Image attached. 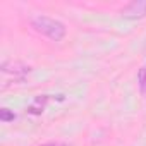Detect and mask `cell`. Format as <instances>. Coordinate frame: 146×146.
Returning <instances> with one entry per match:
<instances>
[{
  "mask_svg": "<svg viewBox=\"0 0 146 146\" xmlns=\"http://www.w3.org/2000/svg\"><path fill=\"white\" fill-rule=\"evenodd\" d=\"M29 70H31V67L23 62H4L2 64V72L14 76L16 81H24V76L29 74Z\"/></svg>",
  "mask_w": 146,
  "mask_h": 146,
  "instance_id": "3957f363",
  "label": "cell"
},
{
  "mask_svg": "<svg viewBox=\"0 0 146 146\" xmlns=\"http://www.w3.org/2000/svg\"><path fill=\"white\" fill-rule=\"evenodd\" d=\"M41 146H62V144H58V143H45Z\"/></svg>",
  "mask_w": 146,
  "mask_h": 146,
  "instance_id": "52a82bcc",
  "label": "cell"
},
{
  "mask_svg": "<svg viewBox=\"0 0 146 146\" xmlns=\"http://www.w3.org/2000/svg\"><path fill=\"white\" fill-rule=\"evenodd\" d=\"M31 26L35 28V31L50 38L52 41H62L67 35V28L64 23H60L58 19L48 17V16H41V14L31 17Z\"/></svg>",
  "mask_w": 146,
  "mask_h": 146,
  "instance_id": "6da1fadb",
  "label": "cell"
},
{
  "mask_svg": "<svg viewBox=\"0 0 146 146\" xmlns=\"http://www.w3.org/2000/svg\"><path fill=\"white\" fill-rule=\"evenodd\" d=\"M46 103H48V96H46V95L36 96V98L33 100V103L28 107V113H31V115H41V113L45 112Z\"/></svg>",
  "mask_w": 146,
  "mask_h": 146,
  "instance_id": "277c9868",
  "label": "cell"
},
{
  "mask_svg": "<svg viewBox=\"0 0 146 146\" xmlns=\"http://www.w3.org/2000/svg\"><path fill=\"white\" fill-rule=\"evenodd\" d=\"M16 119V113L11 112L9 108H0V120L2 122H11Z\"/></svg>",
  "mask_w": 146,
  "mask_h": 146,
  "instance_id": "8992f818",
  "label": "cell"
},
{
  "mask_svg": "<svg viewBox=\"0 0 146 146\" xmlns=\"http://www.w3.org/2000/svg\"><path fill=\"white\" fill-rule=\"evenodd\" d=\"M137 86H139V91L146 96V65H143L137 70Z\"/></svg>",
  "mask_w": 146,
  "mask_h": 146,
  "instance_id": "5b68a950",
  "label": "cell"
},
{
  "mask_svg": "<svg viewBox=\"0 0 146 146\" xmlns=\"http://www.w3.org/2000/svg\"><path fill=\"white\" fill-rule=\"evenodd\" d=\"M120 16L125 19H143L146 16V0H132L120 9Z\"/></svg>",
  "mask_w": 146,
  "mask_h": 146,
  "instance_id": "7a4b0ae2",
  "label": "cell"
}]
</instances>
